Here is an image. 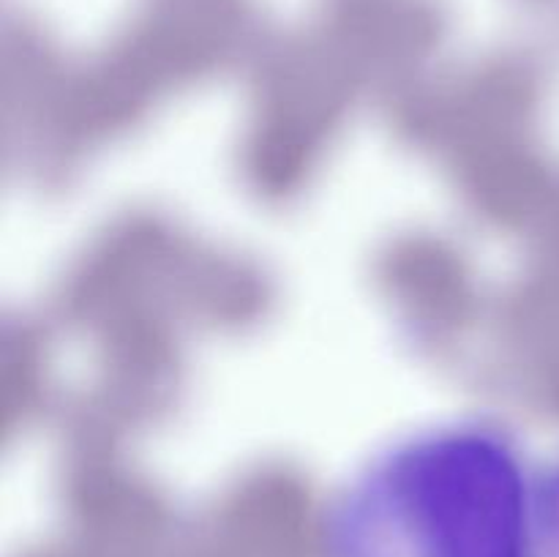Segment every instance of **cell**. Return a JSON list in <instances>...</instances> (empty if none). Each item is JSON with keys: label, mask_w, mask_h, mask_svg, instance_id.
<instances>
[{"label": "cell", "mask_w": 559, "mask_h": 557, "mask_svg": "<svg viewBox=\"0 0 559 557\" xmlns=\"http://www.w3.org/2000/svg\"><path fill=\"white\" fill-rule=\"evenodd\" d=\"M320 541L322 557H546L538 470L491 420L424 426L366 459Z\"/></svg>", "instance_id": "1"}, {"label": "cell", "mask_w": 559, "mask_h": 557, "mask_svg": "<svg viewBox=\"0 0 559 557\" xmlns=\"http://www.w3.org/2000/svg\"><path fill=\"white\" fill-rule=\"evenodd\" d=\"M538 519L546 557H559V464L538 470Z\"/></svg>", "instance_id": "2"}]
</instances>
